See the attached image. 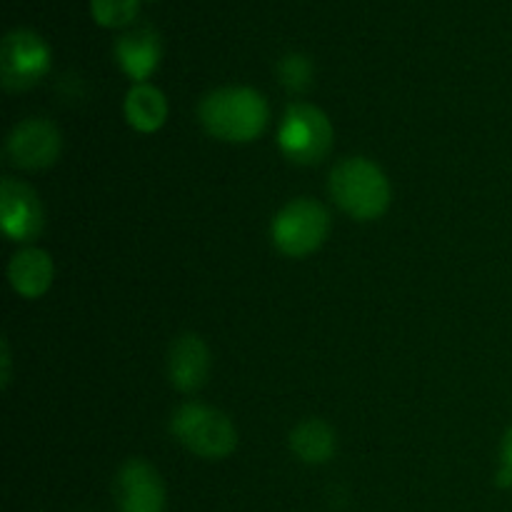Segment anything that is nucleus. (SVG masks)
Segmentation results:
<instances>
[{"instance_id":"nucleus-11","label":"nucleus","mask_w":512,"mask_h":512,"mask_svg":"<svg viewBox=\"0 0 512 512\" xmlns=\"http://www.w3.org/2000/svg\"><path fill=\"white\" fill-rule=\"evenodd\" d=\"M113 53L120 70H123L133 83H148V78L160 65L163 45H160V35L155 33L153 28L140 25V28L125 30V33L115 40Z\"/></svg>"},{"instance_id":"nucleus-18","label":"nucleus","mask_w":512,"mask_h":512,"mask_svg":"<svg viewBox=\"0 0 512 512\" xmlns=\"http://www.w3.org/2000/svg\"><path fill=\"white\" fill-rule=\"evenodd\" d=\"M500 465L512 470V425L508 428V433H505L503 443H500Z\"/></svg>"},{"instance_id":"nucleus-8","label":"nucleus","mask_w":512,"mask_h":512,"mask_svg":"<svg viewBox=\"0 0 512 512\" xmlns=\"http://www.w3.org/2000/svg\"><path fill=\"white\" fill-rule=\"evenodd\" d=\"M113 495L118 512H165L168 508L163 475L143 458H130L120 465Z\"/></svg>"},{"instance_id":"nucleus-13","label":"nucleus","mask_w":512,"mask_h":512,"mask_svg":"<svg viewBox=\"0 0 512 512\" xmlns=\"http://www.w3.org/2000/svg\"><path fill=\"white\" fill-rule=\"evenodd\" d=\"M123 113L135 133L153 135L168 123V98H165V93L158 85L133 83V88L125 93Z\"/></svg>"},{"instance_id":"nucleus-16","label":"nucleus","mask_w":512,"mask_h":512,"mask_svg":"<svg viewBox=\"0 0 512 512\" xmlns=\"http://www.w3.org/2000/svg\"><path fill=\"white\" fill-rule=\"evenodd\" d=\"M278 80L290 93H305L310 88V83H313V63H310L308 55L288 53L285 58H280Z\"/></svg>"},{"instance_id":"nucleus-5","label":"nucleus","mask_w":512,"mask_h":512,"mask_svg":"<svg viewBox=\"0 0 512 512\" xmlns=\"http://www.w3.org/2000/svg\"><path fill=\"white\" fill-rule=\"evenodd\" d=\"M330 225V213L320 200L295 198L275 213L270 240L285 258H308L323 248Z\"/></svg>"},{"instance_id":"nucleus-17","label":"nucleus","mask_w":512,"mask_h":512,"mask_svg":"<svg viewBox=\"0 0 512 512\" xmlns=\"http://www.w3.org/2000/svg\"><path fill=\"white\" fill-rule=\"evenodd\" d=\"M0 388L8 390L10 380H13V355H10V343L8 338L0 340Z\"/></svg>"},{"instance_id":"nucleus-15","label":"nucleus","mask_w":512,"mask_h":512,"mask_svg":"<svg viewBox=\"0 0 512 512\" xmlns=\"http://www.w3.org/2000/svg\"><path fill=\"white\" fill-rule=\"evenodd\" d=\"M140 0H90L93 20L103 28H125L138 15Z\"/></svg>"},{"instance_id":"nucleus-3","label":"nucleus","mask_w":512,"mask_h":512,"mask_svg":"<svg viewBox=\"0 0 512 512\" xmlns=\"http://www.w3.org/2000/svg\"><path fill=\"white\" fill-rule=\"evenodd\" d=\"M170 433L188 453L203 460H223L235 453L240 438L238 428L223 410L188 400L173 410Z\"/></svg>"},{"instance_id":"nucleus-2","label":"nucleus","mask_w":512,"mask_h":512,"mask_svg":"<svg viewBox=\"0 0 512 512\" xmlns=\"http://www.w3.org/2000/svg\"><path fill=\"white\" fill-rule=\"evenodd\" d=\"M328 190L333 203L348 218L373 223L383 218L393 200V188L378 163L363 155H350L330 170Z\"/></svg>"},{"instance_id":"nucleus-7","label":"nucleus","mask_w":512,"mask_h":512,"mask_svg":"<svg viewBox=\"0 0 512 512\" xmlns=\"http://www.w3.org/2000/svg\"><path fill=\"white\" fill-rule=\"evenodd\" d=\"M63 150L60 128L48 118H25L13 125L5 140V158L18 170H45L58 163Z\"/></svg>"},{"instance_id":"nucleus-12","label":"nucleus","mask_w":512,"mask_h":512,"mask_svg":"<svg viewBox=\"0 0 512 512\" xmlns=\"http://www.w3.org/2000/svg\"><path fill=\"white\" fill-rule=\"evenodd\" d=\"M55 280V263L48 250L20 248L8 263V283L15 295L25 300L43 298Z\"/></svg>"},{"instance_id":"nucleus-1","label":"nucleus","mask_w":512,"mask_h":512,"mask_svg":"<svg viewBox=\"0 0 512 512\" xmlns=\"http://www.w3.org/2000/svg\"><path fill=\"white\" fill-rule=\"evenodd\" d=\"M198 120L210 138L245 145L265 133L270 105L265 95L250 85H225L200 100Z\"/></svg>"},{"instance_id":"nucleus-10","label":"nucleus","mask_w":512,"mask_h":512,"mask_svg":"<svg viewBox=\"0 0 512 512\" xmlns=\"http://www.w3.org/2000/svg\"><path fill=\"white\" fill-rule=\"evenodd\" d=\"M168 380L178 393L193 395L205 388L210 378V348L200 335L183 333L170 343L168 358Z\"/></svg>"},{"instance_id":"nucleus-4","label":"nucleus","mask_w":512,"mask_h":512,"mask_svg":"<svg viewBox=\"0 0 512 512\" xmlns=\"http://www.w3.org/2000/svg\"><path fill=\"white\" fill-rule=\"evenodd\" d=\"M335 130L328 113L313 103H290L278 128V148L293 165H320L330 155Z\"/></svg>"},{"instance_id":"nucleus-6","label":"nucleus","mask_w":512,"mask_h":512,"mask_svg":"<svg viewBox=\"0 0 512 512\" xmlns=\"http://www.w3.org/2000/svg\"><path fill=\"white\" fill-rule=\"evenodd\" d=\"M50 70V48L38 33L15 28L0 43V83L8 93L33 90Z\"/></svg>"},{"instance_id":"nucleus-14","label":"nucleus","mask_w":512,"mask_h":512,"mask_svg":"<svg viewBox=\"0 0 512 512\" xmlns=\"http://www.w3.org/2000/svg\"><path fill=\"white\" fill-rule=\"evenodd\" d=\"M290 450L300 463L325 465L333 460L335 450H338V438L325 420L308 418L295 425L290 433Z\"/></svg>"},{"instance_id":"nucleus-9","label":"nucleus","mask_w":512,"mask_h":512,"mask_svg":"<svg viewBox=\"0 0 512 512\" xmlns=\"http://www.w3.org/2000/svg\"><path fill=\"white\" fill-rule=\"evenodd\" d=\"M0 225L13 243H33L45 228V210L38 193L18 178L0 183Z\"/></svg>"}]
</instances>
